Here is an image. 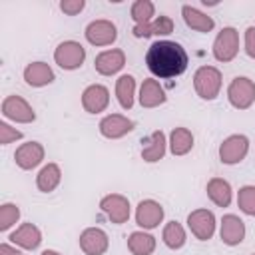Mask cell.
Returning a JSON list of instances; mask_svg holds the SVG:
<instances>
[{
	"label": "cell",
	"instance_id": "f1b7e54d",
	"mask_svg": "<svg viewBox=\"0 0 255 255\" xmlns=\"http://www.w3.org/2000/svg\"><path fill=\"white\" fill-rule=\"evenodd\" d=\"M129 14L135 24H147L155 16V6L151 0H135L129 8Z\"/></svg>",
	"mask_w": 255,
	"mask_h": 255
},
{
	"label": "cell",
	"instance_id": "44dd1931",
	"mask_svg": "<svg viewBox=\"0 0 255 255\" xmlns=\"http://www.w3.org/2000/svg\"><path fill=\"white\" fill-rule=\"evenodd\" d=\"M54 80H56V74L46 62H30L24 68V82L32 88H44Z\"/></svg>",
	"mask_w": 255,
	"mask_h": 255
},
{
	"label": "cell",
	"instance_id": "8fae6325",
	"mask_svg": "<svg viewBox=\"0 0 255 255\" xmlns=\"http://www.w3.org/2000/svg\"><path fill=\"white\" fill-rule=\"evenodd\" d=\"M163 207L159 201L155 199H141L135 207V223L143 229V231H149V229H155L159 227V223L163 221Z\"/></svg>",
	"mask_w": 255,
	"mask_h": 255
},
{
	"label": "cell",
	"instance_id": "9a60e30c",
	"mask_svg": "<svg viewBox=\"0 0 255 255\" xmlns=\"http://www.w3.org/2000/svg\"><path fill=\"white\" fill-rule=\"evenodd\" d=\"M110 106V90L102 84H90L82 92V108L88 114H102Z\"/></svg>",
	"mask_w": 255,
	"mask_h": 255
},
{
	"label": "cell",
	"instance_id": "e575fe53",
	"mask_svg": "<svg viewBox=\"0 0 255 255\" xmlns=\"http://www.w3.org/2000/svg\"><path fill=\"white\" fill-rule=\"evenodd\" d=\"M243 48H245V54L249 58L255 60V26H249L245 30V36H243Z\"/></svg>",
	"mask_w": 255,
	"mask_h": 255
},
{
	"label": "cell",
	"instance_id": "1f68e13d",
	"mask_svg": "<svg viewBox=\"0 0 255 255\" xmlns=\"http://www.w3.org/2000/svg\"><path fill=\"white\" fill-rule=\"evenodd\" d=\"M173 32V20L165 14H159L151 20V36H167Z\"/></svg>",
	"mask_w": 255,
	"mask_h": 255
},
{
	"label": "cell",
	"instance_id": "d4e9b609",
	"mask_svg": "<svg viewBox=\"0 0 255 255\" xmlns=\"http://www.w3.org/2000/svg\"><path fill=\"white\" fill-rule=\"evenodd\" d=\"M62 181V169L58 163H46L38 175H36V187L42 191V193H50L54 191Z\"/></svg>",
	"mask_w": 255,
	"mask_h": 255
},
{
	"label": "cell",
	"instance_id": "8992f818",
	"mask_svg": "<svg viewBox=\"0 0 255 255\" xmlns=\"http://www.w3.org/2000/svg\"><path fill=\"white\" fill-rule=\"evenodd\" d=\"M100 209L102 213L116 225L128 223L129 215H131V207H129V199L122 193H108L100 199Z\"/></svg>",
	"mask_w": 255,
	"mask_h": 255
},
{
	"label": "cell",
	"instance_id": "8d00e7d4",
	"mask_svg": "<svg viewBox=\"0 0 255 255\" xmlns=\"http://www.w3.org/2000/svg\"><path fill=\"white\" fill-rule=\"evenodd\" d=\"M42 255H62V253H58L54 249H46V251H42Z\"/></svg>",
	"mask_w": 255,
	"mask_h": 255
},
{
	"label": "cell",
	"instance_id": "d6986e66",
	"mask_svg": "<svg viewBox=\"0 0 255 255\" xmlns=\"http://www.w3.org/2000/svg\"><path fill=\"white\" fill-rule=\"evenodd\" d=\"M139 104L141 108L145 110H151V108H157L161 104H165L167 96H165V90L161 88V84L155 80V78H145L139 86Z\"/></svg>",
	"mask_w": 255,
	"mask_h": 255
},
{
	"label": "cell",
	"instance_id": "f546056e",
	"mask_svg": "<svg viewBox=\"0 0 255 255\" xmlns=\"http://www.w3.org/2000/svg\"><path fill=\"white\" fill-rule=\"evenodd\" d=\"M237 205L245 215L255 217V185H243L237 191Z\"/></svg>",
	"mask_w": 255,
	"mask_h": 255
},
{
	"label": "cell",
	"instance_id": "9c48e42d",
	"mask_svg": "<svg viewBox=\"0 0 255 255\" xmlns=\"http://www.w3.org/2000/svg\"><path fill=\"white\" fill-rule=\"evenodd\" d=\"M86 40L92 44V46H112L116 40H118V28L112 20H106V18H100V20H92L88 26H86Z\"/></svg>",
	"mask_w": 255,
	"mask_h": 255
},
{
	"label": "cell",
	"instance_id": "603a6c76",
	"mask_svg": "<svg viewBox=\"0 0 255 255\" xmlns=\"http://www.w3.org/2000/svg\"><path fill=\"white\" fill-rule=\"evenodd\" d=\"M181 16H183V22H185L191 30H195V32L207 34V32H211V30L215 28V20H213L211 16L203 14L201 10H197V8L189 6V4H183V6H181Z\"/></svg>",
	"mask_w": 255,
	"mask_h": 255
},
{
	"label": "cell",
	"instance_id": "4316f807",
	"mask_svg": "<svg viewBox=\"0 0 255 255\" xmlns=\"http://www.w3.org/2000/svg\"><path fill=\"white\" fill-rule=\"evenodd\" d=\"M155 245V237L147 231H133L128 235V249L131 255H151Z\"/></svg>",
	"mask_w": 255,
	"mask_h": 255
},
{
	"label": "cell",
	"instance_id": "f35d334b",
	"mask_svg": "<svg viewBox=\"0 0 255 255\" xmlns=\"http://www.w3.org/2000/svg\"><path fill=\"white\" fill-rule=\"evenodd\" d=\"M253 255H255V253H253Z\"/></svg>",
	"mask_w": 255,
	"mask_h": 255
},
{
	"label": "cell",
	"instance_id": "7c38bea8",
	"mask_svg": "<svg viewBox=\"0 0 255 255\" xmlns=\"http://www.w3.org/2000/svg\"><path fill=\"white\" fill-rule=\"evenodd\" d=\"M133 128H135V122L122 114H110V116L102 118L98 124L100 133L108 139H120V137L128 135L129 131H133Z\"/></svg>",
	"mask_w": 255,
	"mask_h": 255
},
{
	"label": "cell",
	"instance_id": "52a82bcc",
	"mask_svg": "<svg viewBox=\"0 0 255 255\" xmlns=\"http://www.w3.org/2000/svg\"><path fill=\"white\" fill-rule=\"evenodd\" d=\"M249 153V139L243 133H233L225 137L219 145V159L225 165L241 163Z\"/></svg>",
	"mask_w": 255,
	"mask_h": 255
},
{
	"label": "cell",
	"instance_id": "484cf974",
	"mask_svg": "<svg viewBox=\"0 0 255 255\" xmlns=\"http://www.w3.org/2000/svg\"><path fill=\"white\" fill-rule=\"evenodd\" d=\"M116 98L124 110H131L135 98V78L131 74H122L116 80Z\"/></svg>",
	"mask_w": 255,
	"mask_h": 255
},
{
	"label": "cell",
	"instance_id": "e0dca14e",
	"mask_svg": "<svg viewBox=\"0 0 255 255\" xmlns=\"http://www.w3.org/2000/svg\"><path fill=\"white\" fill-rule=\"evenodd\" d=\"M126 66V52L120 48H112V50H104L96 56L94 60V68L100 76H114L118 74L122 68Z\"/></svg>",
	"mask_w": 255,
	"mask_h": 255
},
{
	"label": "cell",
	"instance_id": "d590c367",
	"mask_svg": "<svg viewBox=\"0 0 255 255\" xmlns=\"http://www.w3.org/2000/svg\"><path fill=\"white\" fill-rule=\"evenodd\" d=\"M0 255H20V251L16 247H12L10 243H2L0 245Z\"/></svg>",
	"mask_w": 255,
	"mask_h": 255
},
{
	"label": "cell",
	"instance_id": "277c9868",
	"mask_svg": "<svg viewBox=\"0 0 255 255\" xmlns=\"http://www.w3.org/2000/svg\"><path fill=\"white\" fill-rule=\"evenodd\" d=\"M227 100L235 110H249L255 104V82L237 76L227 86Z\"/></svg>",
	"mask_w": 255,
	"mask_h": 255
},
{
	"label": "cell",
	"instance_id": "ba28073f",
	"mask_svg": "<svg viewBox=\"0 0 255 255\" xmlns=\"http://www.w3.org/2000/svg\"><path fill=\"white\" fill-rule=\"evenodd\" d=\"M187 227H189V231L193 233L195 239H199V241H209V239L215 235L217 221H215L213 211L201 207V209H193V211L187 215Z\"/></svg>",
	"mask_w": 255,
	"mask_h": 255
},
{
	"label": "cell",
	"instance_id": "ffe728a7",
	"mask_svg": "<svg viewBox=\"0 0 255 255\" xmlns=\"http://www.w3.org/2000/svg\"><path fill=\"white\" fill-rule=\"evenodd\" d=\"M167 151V137L161 129H155L151 131L145 141H143V147H141V159L147 161V163H155L159 159H163Z\"/></svg>",
	"mask_w": 255,
	"mask_h": 255
},
{
	"label": "cell",
	"instance_id": "7a4b0ae2",
	"mask_svg": "<svg viewBox=\"0 0 255 255\" xmlns=\"http://www.w3.org/2000/svg\"><path fill=\"white\" fill-rule=\"evenodd\" d=\"M221 84H223V76L215 66H201L193 74V90L205 102H211L219 96Z\"/></svg>",
	"mask_w": 255,
	"mask_h": 255
},
{
	"label": "cell",
	"instance_id": "4fadbf2b",
	"mask_svg": "<svg viewBox=\"0 0 255 255\" xmlns=\"http://www.w3.org/2000/svg\"><path fill=\"white\" fill-rule=\"evenodd\" d=\"M44 145L40 141H26V143H20L14 151V161L20 169L24 171H30L34 167H38L42 161H44Z\"/></svg>",
	"mask_w": 255,
	"mask_h": 255
},
{
	"label": "cell",
	"instance_id": "7402d4cb",
	"mask_svg": "<svg viewBox=\"0 0 255 255\" xmlns=\"http://www.w3.org/2000/svg\"><path fill=\"white\" fill-rule=\"evenodd\" d=\"M205 191H207V197L217 205V207H229L231 205V199H233V189L229 185L227 179L223 177H211L205 185Z\"/></svg>",
	"mask_w": 255,
	"mask_h": 255
},
{
	"label": "cell",
	"instance_id": "ac0fdd59",
	"mask_svg": "<svg viewBox=\"0 0 255 255\" xmlns=\"http://www.w3.org/2000/svg\"><path fill=\"white\" fill-rule=\"evenodd\" d=\"M8 239H10L14 245H18L20 249L34 251V249H38L40 243H42V231H40L34 223H22V225H18V227L10 233Z\"/></svg>",
	"mask_w": 255,
	"mask_h": 255
},
{
	"label": "cell",
	"instance_id": "cb8c5ba5",
	"mask_svg": "<svg viewBox=\"0 0 255 255\" xmlns=\"http://www.w3.org/2000/svg\"><path fill=\"white\" fill-rule=\"evenodd\" d=\"M193 141H195V137L187 128H173L169 133L167 145L173 155H185L193 149Z\"/></svg>",
	"mask_w": 255,
	"mask_h": 255
},
{
	"label": "cell",
	"instance_id": "d6a6232c",
	"mask_svg": "<svg viewBox=\"0 0 255 255\" xmlns=\"http://www.w3.org/2000/svg\"><path fill=\"white\" fill-rule=\"evenodd\" d=\"M22 131L20 129H16V128H12L10 124H6V122H0V143L2 145H8V143H12V141H16V139H22Z\"/></svg>",
	"mask_w": 255,
	"mask_h": 255
},
{
	"label": "cell",
	"instance_id": "836d02e7",
	"mask_svg": "<svg viewBox=\"0 0 255 255\" xmlns=\"http://www.w3.org/2000/svg\"><path fill=\"white\" fill-rule=\"evenodd\" d=\"M84 6H86L84 0H62V2H60V10H62L64 14H68V16L80 14V12L84 10Z\"/></svg>",
	"mask_w": 255,
	"mask_h": 255
},
{
	"label": "cell",
	"instance_id": "4dcf8cb0",
	"mask_svg": "<svg viewBox=\"0 0 255 255\" xmlns=\"http://www.w3.org/2000/svg\"><path fill=\"white\" fill-rule=\"evenodd\" d=\"M20 219V207L14 203H2L0 205V231H8L12 225H16Z\"/></svg>",
	"mask_w": 255,
	"mask_h": 255
},
{
	"label": "cell",
	"instance_id": "5bb4252c",
	"mask_svg": "<svg viewBox=\"0 0 255 255\" xmlns=\"http://www.w3.org/2000/svg\"><path fill=\"white\" fill-rule=\"evenodd\" d=\"M80 249L86 253V255H104L110 247V239H108V233L100 227H86L82 233H80Z\"/></svg>",
	"mask_w": 255,
	"mask_h": 255
},
{
	"label": "cell",
	"instance_id": "83f0119b",
	"mask_svg": "<svg viewBox=\"0 0 255 255\" xmlns=\"http://www.w3.org/2000/svg\"><path fill=\"white\" fill-rule=\"evenodd\" d=\"M161 241L165 243V247L169 249H181L187 241V233L183 229V225L179 221H169L163 225V231H161Z\"/></svg>",
	"mask_w": 255,
	"mask_h": 255
},
{
	"label": "cell",
	"instance_id": "3957f363",
	"mask_svg": "<svg viewBox=\"0 0 255 255\" xmlns=\"http://www.w3.org/2000/svg\"><path fill=\"white\" fill-rule=\"evenodd\" d=\"M213 58L217 62H233L235 56L239 54V32L233 26H225L217 32L215 40H213Z\"/></svg>",
	"mask_w": 255,
	"mask_h": 255
},
{
	"label": "cell",
	"instance_id": "74e56055",
	"mask_svg": "<svg viewBox=\"0 0 255 255\" xmlns=\"http://www.w3.org/2000/svg\"><path fill=\"white\" fill-rule=\"evenodd\" d=\"M20 255H22V253H20Z\"/></svg>",
	"mask_w": 255,
	"mask_h": 255
},
{
	"label": "cell",
	"instance_id": "5b68a950",
	"mask_svg": "<svg viewBox=\"0 0 255 255\" xmlns=\"http://www.w3.org/2000/svg\"><path fill=\"white\" fill-rule=\"evenodd\" d=\"M86 60V48L76 40H64L54 50V62L62 70H78Z\"/></svg>",
	"mask_w": 255,
	"mask_h": 255
},
{
	"label": "cell",
	"instance_id": "6da1fadb",
	"mask_svg": "<svg viewBox=\"0 0 255 255\" xmlns=\"http://www.w3.org/2000/svg\"><path fill=\"white\" fill-rule=\"evenodd\" d=\"M187 52L181 44L171 40H157L145 52V66L147 70L161 80L177 78L187 70Z\"/></svg>",
	"mask_w": 255,
	"mask_h": 255
},
{
	"label": "cell",
	"instance_id": "30bf717a",
	"mask_svg": "<svg viewBox=\"0 0 255 255\" xmlns=\"http://www.w3.org/2000/svg\"><path fill=\"white\" fill-rule=\"evenodd\" d=\"M2 116L16 124H32L36 120L34 108L22 96H6L2 102Z\"/></svg>",
	"mask_w": 255,
	"mask_h": 255
},
{
	"label": "cell",
	"instance_id": "2e32d148",
	"mask_svg": "<svg viewBox=\"0 0 255 255\" xmlns=\"http://www.w3.org/2000/svg\"><path fill=\"white\" fill-rule=\"evenodd\" d=\"M219 237L225 245L235 247L239 243H243L245 239V223L239 215L235 213H227L221 217V225H219Z\"/></svg>",
	"mask_w": 255,
	"mask_h": 255
}]
</instances>
